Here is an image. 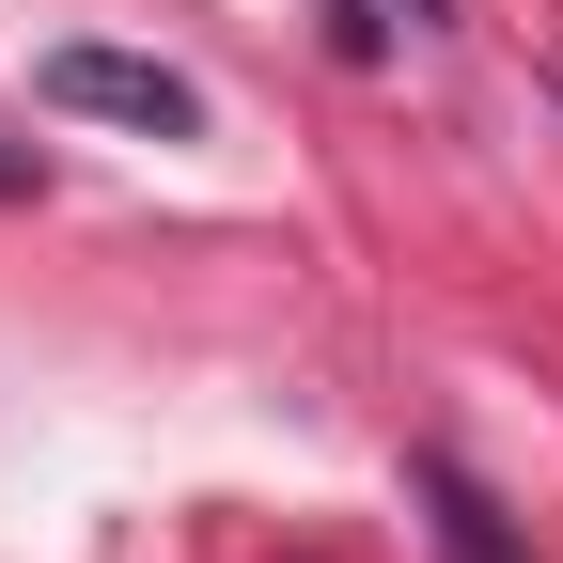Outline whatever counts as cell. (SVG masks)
<instances>
[{
  "mask_svg": "<svg viewBox=\"0 0 563 563\" xmlns=\"http://www.w3.org/2000/svg\"><path fill=\"white\" fill-rule=\"evenodd\" d=\"M47 110H95V125H141V141L203 125V95L173 79V63H141V47H47Z\"/></svg>",
  "mask_w": 563,
  "mask_h": 563,
  "instance_id": "1",
  "label": "cell"
},
{
  "mask_svg": "<svg viewBox=\"0 0 563 563\" xmlns=\"http://www.w3.org/2000/svg\"><path fill=\"white\" fill-rule=\"evenodd\" d=\"M422 501H439V548H454V563H517V532L485 517V485H470V470H422Z\"/></svg>",
  "mask_w": 563,
  "mask_h": 563,
  "instance_id": "2",
  "label": "cell"
}]
</instances>
